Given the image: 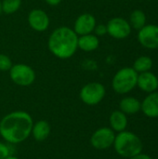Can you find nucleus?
<instances>
[{
  "mask_svg": "<svg viewBox=\"0 0 158 159\" xmlns=\"http://www.w3.org/2000/svg\"><path fill=\"white\" fill-rule=\"evenodd\" d=\"M140 44L146 48H158V26L155 24H146L138 33Z\"/></svg>",
  "mask_w": 158,
  "mask_h": 159,
  "instance_id": "9",
  "label": "nucleus"
},
{
  "mask_svg": "<svg viewBox=\"0 0 158 159\" xmlns=\"http://www.w3.org/2000/svg\"><path fill=\"white\" fill-rule=\"evenodd\" d=\"M107 34L115 39H125L131 33V26L129 22L120 17L111 19L107 24Z\"/></svg>",
  "mask_w": 158,
  "mask_h": 159,
  "instance_id": "8",
  "label": "nucleus"
},
{
  "mask_svg": "<svg viewBox=\"0 0 158 159\" xmlns=\"http://www.w3.org/2000/svg\"><path fill=\"white\" fill-rule=\"evenodd\" d=\"M12 65L13 64H12L10 58L5 54L0 53V71H2V72L9 71L10 68L12 67Z\"/></svg>",
  "mask_w": 158,
  "mask_h": 159,
  "instance_id": "21",
  "label": "nucleus"
},
{
  "mask_svg": "<svg viewBox=\"0 0 158 159\" xmlns=\"http://www.w3.org/2000/svg\"><path fill=\"white\" fill-rule=\"evenodd\" d=\"M9 76L14 84L20 87H28L35 80V72L27 64L17 63L10 68Z\"/></svg>",
  "mask_w": 158,
  "mask_h": 159,
  "instance_id": "6",
  "label": "nucleus"
},
{
  "mask_svg": "<svg viewBox=\"0 0 158 159\" xmlns=\"http://www.w3.org/2000/svg\"><path fill=\"white\" fill-rule=\"evenodd\" d=\"M2 12V7H1V1H0V14Z\"/></svg>",
  "mask_w": 158,
  "mask_h": 159,
  "instance_id": "27",
  "label": "nucleus"
},
{
  "mask_svg": "<svg viewBox=\"0 0 158 159\" xmlns=\"http://www.w3.org/2000/svg\"><path fill=\"white\" fill-rule=\"evenodd\" d=\"M129 159H153L151 157H149L148 155H145V154H142V153H141V154H139V155H137V156H135V157H130V158Z\"/></svg>",
  "mask_w": 158,
  "mask_h": 159,
  "instance_id": "24",
  "label": "nucleus"
},
{
  "mask_svg": "<svg viewBox=\"0 0 158 159\" xmlns=\"http://www.w3.org/2000/svg\"><path fill=\"white\" fill-rule=\"evenodd\" d=\"M5 159H19L18 157H14V156H9V157H7V158Z\"/></svg>",
  "mask_w": 158,
  "mask_h": 159,
  "instance_id": "26",
  "label": "nucleus"
},
{
  "mask_svg": "<svg viewBox=\"0 0 158 159\" xmlns=\"http://www.w3.org/2000/svg\"><path fill=\"white\" fill-rule=\"evenodd\" d=\"M115 152L122 157L130 158L142 152V142L138 135L130 131H121L115 135L114 145Z\"/></svg>",
  "mask_w": 158,
  "mask_h": 159,
  "instance_id": "3",
  "label": "nucleus"
},
{
  "mask_svg": "<svg viewBox=\"0 0 158 159\" xmlns=\"http://www.w3.org/2000/svg\"><path fill=\"white\" fill-rule=\"evenodd\" d=\"M138 73L131 67H124L116 72L112 80V87L118 94H127L137 87Z\"/></svg>",
  "mask_w": 158,
  "mask_h": 159,
  "instance_id": "4",
  "label": "nucleus"
},
{
  "mask_svg": "<svg viewBox=\"0 0 158 159\" xmlns=\"http://www.w3.org/2000/svg\"><path fill=\"white\" fill-rule=\"evenodd\" d=\"M105 88L102 83L90 82L86 84L79 92L80 100L87 105L93 106L100 103L105 97Z\"/></svg>",
  "mask_w": 158,
  "mask_h": 159,
  "instance_id": "5",
  "label": "nucleus"
},
{
  "mask_svg": "<svg viewBox=\"0 0 158 159\" xmlns=\"http://www.w3.org/2000/svg\"><path fill=\"white\" fill-rule=\"evenodd\" d=\"M141 110L150 118L158 117V91L149 93L141 103Z\"/></svg>",
  "mask_w": 158,
  "mask_h": 159,
  "instance_id": "13",
  "label": "nucleus"
},
{
  "mask_svg": "<svg viewBox=\"0 0 158 159\" xmlns=\"http://www.w3.org/2000/svg\"><path fill=\"white\" fill-rule=\"evenodd\" d=\"M33 125L34 120L27 112H11L0 121V135L8 144H18L29 138Z\"/></svg>",
  "mask_w": 158,
  "mask_h": 159,
  "instance_id": "1",
  "label": "nucleus"
},
{
  "mask_svg": "<svg viewBox=\"0 0 158 159\" xmlns=\"http://www.w3.org/2000/svg\"><path fill=\"white\" fill-rule=\"evenodd\" d=\"M137 86L141 90L146 93H152L154 91H156L158 89L157 76L150 71L141 73L138 75Z\"/></svg>",
  "mask_w": 158,
  "mask_h": 159,
  "instance_id": "12",
  "label": "nucleus"
},
{
  "mask_svg": "<svg viewBox=\"0 0 158 159\" xmlns=\"http://www.w3.org/2000/svg\"><path fill=\"white\" fill-rule=\"evenodd\" d=\"M21 6V0H3L1 2L2 12L9 15L17 12Z\"/></svg>",
  "mask_w": 158,
  "mask_h": 159,
  "instance_id": "20",
  "label": "nucleus"
},
{
  "mask_svg": "<svg viewBox=\"0 0 158 159\" xmlns=\"http://www.w3.org/2000/svg\"><path fill=\"white\" fill-rule=\"evenodd\" d=\"M115 133L111 128L103 127L96 129L90 137V144L97 150H105L114 145Z\"/></svg>",
  "mask_w": 158,
  "mask_h": 159,
  "instance_id": "7",
  "label": "nucleus"
},
{
  "mask_svg": "<svg viewBox=\"0 0 158 159\" xmlns=\"http://www.w3.org/2000/svg\"><path fill=\"white\" fill-rule=\"evenodd\" d=\"M27 20L30 27L35 32H39V33L47 30L50 23L49 17L47 14V12L40 8L32 9L28 14Z\"/></svg>",
  "mask_w": 158,
  "mask_h": 159,
  "instance_id": "10",
  "label": "nucleus"
},
{
  "mask_svg": "<svg viewBox=\"0 0 158 159\" xmlns=\"http://www.w3.org/2000/svg\"><path fill=\"white\" fill-rule=\"evenodd\" d=\"M94 34L97 36H102L107 34V28L105 24H96L94 28Z\"/></svg>",
  "mask_w": 158,
  "mask_h": 159,
  "instance_id": "23",
  "label": "nucleus"
},
{
  "mask_svg": "<svg viewBox=\"0 0 158 159\" xmlns=\"http://www.w3.org/2000/svg\"><path fill=\"white\" fill-rule=\"evenodd\" d=\"M45 1L47 5H49L51 7H56L61 2V0H45Z\"/></svg>",
  "mask_w": 158,
  "mask_h": 159,
  "instance_id": "25",
  "label": "nucleus"
},
{
  "mask_svg": "<svg viewBox=\"0 0 158 159\" xmlns=\"http://www.w3.org/2000/svg\"><path fill=\"white\" fill-rule=\"evenodd\" d=\"M97 24L96 18L90 13H83L77 17L75 22L74 24V31L75 34L80 35H85L88 34H92L94 28Z\"/></svg>",
  "mask_w": 158,
  "mask_h": 159,
  "instance_id": "11",
  "label": "nucleus"
},
{
  "mask_svg": "<svg viewBox=\"0 0 158 159\" xmlns=\"http://www.w3.org/2000/svg\"><path fill=\"white\" fill-rule=\"evenodd\" d=\"M78 48L85 52H91L96 50L100 46V39L93 34L78 36L77 40Z\"/></svg>",
  "mask_w": 158,
  "mask_h": 159,
  "instance_id": "15",
  "label": "nucleus"
},
{
  "mask_svg": "<svg viewBox=\"0 0 158 159\" xmlns=\"http://www.w3.org/2000/svg\"><path fill=\"white\" fill-rule=\"evenodd\" d=\"M141 102L134 97H125L120 101L119 108L126 115H135L141 111Z\"/></svg>",
  "mask_w": 158,
  "mask_h": 159,
  "instance_id": "17",
  "label": "nucleus"
},
{
  "mask_svg": "<svg viewBox=\"0 0 158 159\" xmlns=\"http://www.w3.org/2000/svg\"><path fill=\"white\" fill-rule=\"evenodd\" d=\"M129 22L131 28H134L139 31L143 26L146 25V15L142 10L136 9L131 12Z\"/></svg>",
  "mask_w": 158,
  "mask_h": 159,
  "instance_id": "18",
  "label": "nucleus"
},
{
  "mask_svg": "<svg viewBox=\"0 0 158 159\" xmlns=\"http://www.w3.org/2000/svg\"><path fill=\"white\" fill-rule=\"evenodd\" d=\"M10 153L11 152H10V148L8 144L0 142V159H5L7 157L11 156Z\"/></svg>",
  "mask_w": 158,
  "mask_h": 159,
  "instance_id": "22",
  "label": "nucleus"
},
{
  "mask_svg": "<svg viewBox=\"0 0 158 159\" xmlns=\"http://www.w3.org/2000/svg\"><path fill=\"white\" fill-rule=\"evenodd\" d=\"M50 125L46 120H39L34 122L32 128V135L36 142H43L50 134Z\"/></svg>",
  "mask_w": 158,
  "mask_h": 159,
  "instance_id": "16",
  "label": "nucleus"
},
{
  "mask_svg": "<svg viewBox=\"0 0 158 159\" xmlns=\"http://www.w3.org/2000/svg\"><path fill=\"white\" fill-rule=\"evenodd\" d=\"M128 117L127 115L124 114L120 110L114 111L109 117V123H110V128L115 131V132H121L126 130L128 127Z\"/></svg>",
  "mask_w": 158,
  "mask_h": 159,
  "instance_id": "14",
  "label": "nucleus"
},
{
  "mask_svg": "<svg viewBox=\"0 0 158 159\" xmlns=\"http://www.w3.org/2000/svg\"><path fill=\"white\" fill-rule=\"evenodd\" d=\"M152 67H153V60L148 56H141L134 61L132 68L138 74H141L150 71Z\"/></svg>",
  "mask_w": 158,
  "mask_h": 159,
  "instance_id": "19",
  "label": "nucleus"
},
{
  "mask_svg": "<svg viewBox=\"0 0 158 159\" xmlns=\"http://www.w3.org/2000/svg\"><path fill=\"white\" fill-rule=\"evenodd\" d=\"M78 35L75 32L67 27L61 26L53 30L47 40V47L49 51L61 60H67L72 58L77 48Z\"/></svg>",
  "mask_w": 158,
  "mask_h": 159,
  "instance_id": "2",
  "label": "nucleus"
}]
</instances>
